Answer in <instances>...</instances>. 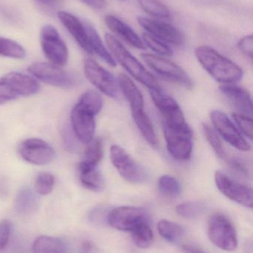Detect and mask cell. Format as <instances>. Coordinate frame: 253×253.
Instances as JSON below:
<instances>
[{
	"label": "cell",
	"mask_w": 253,
	"mask_h": 253,
	"mask_svg": "<svg viewBox=\"0 0 253 253\" xmlns=\"http://www.w3.org/2000/svg\"><path fill=\"white\" fill-rule=\"evenodd\" d=\"M158 190L163 196L169 198H177L181 193L179 181L172 175H163L159 178Z\"/></svg>",
	"instance_id": "32"
},
{
	"label": "cell",
	"mask_w": 253,
	"mask_h": 253,
	"mask_svg": "<svg viewBox=\"0 0 253 253\" xmlns=\"http://www.w3.org/2000/svg\"><path fill=\"white\" fill-rule=\"evenodd\" d=\"M38 205V199L35 193L29 188H24L18 193L16 208L21 212H28L35 209Z\"/></svg>",
	"instance_id": "31"
},
{
	"label": "cell",
	"mask_w": 253,
	"mask_h": 253,
	"mask_svg": "<svg viewBox=\"0 0 253 253\" xmlns=\"http://www.w3.org/2000/svg\"><path fill=\"white\" fill-rule=\"evenodd\" d=\"M19 97L8 83L4 79H0V105L7 103Z\"/></svg>",
	"instance_id": "39"
},
{
	"label": "cell",
	"mask_w": 253,
	"mask_h": 253,
	"mask_svg": "<svg viewBox=\"0 0 253 253\" xmlns=\"http://www.w3.org/2000/svg\"><path fill=\"white\" fill-rule=\"evenodd\" d=\"M142 40L145 44L146 47L152 50L157 54L161 56H173V50H172L169 44L160 40H157L155 37H152L147 33H144L142 36Z\"/></svg>",
	"instance_id": "35"
},
{
	"label": "cell",
	"mask_w": 253,
	"mask_h": 253,
	"mask_svg": "<svg viewBox=\"0 0 253 253\" xmlns=\"http://www.w3.org/2000/svg\"><path fill=\"white\" fill-rule=\"evenodd\" d=\"M148 212L144 208L123 206L108 212L107 221L113 228L120 231L131 232L144 222H149Z\"/></svg>",
	"instance_id": "9"
},
{
	"label": "cell",
	"mask_w": 253,
	"mask_h": 253,
	"mask_svg": "<svg viewBox=\"0 0 253 253\" xmlns=\"http://www.w3.org/2000/svg\"><path fill=\"white\" fill-rule=\"evenodd\" d=\"M105 43L111 56L115 59L137 81L149 89L160 87L155 77L149 72L144 65L127 50L126 47L112 34L105 35ZM114 59V60H115Z\"/></svg>",
	"instance_id": "2"
},
{
	"label": "cell",
	"mask_w": 253,
	"mask_h": 253,
	"mask_svg": "<svg viewBox=\"0 0 253 253\" xmlns=\"http://www.w3.org/2000/svg\"><path fill=\"white\" fill-rule=\"evenodd\" d=\"M0 56L13 59H23L25 56V50L16 42L0 37Z\"/></svg>",
	"instance_id": "33"
},
{
	"label": "cell",
	"mask_w": 253,
	"mask_h": 253,
	"mask_svg": "<svg viewBox=\"0 0 253 253\" xmlns=\"http://www.w3.org/2000/svg\"><path fill=\"white\" fill-rule=\"evenodd\" d=\"M110 158L114 168L126 181L133 184H141L148 180V174L145 169L120 146H111Z\"/></svg>",
	"instance_id": "6"
},
{
	"label": "cell",
	"mask_w": 253,
	"mask_h": 253,
	"mask_svg": "<svg viewBox=\"0 0 253 253\" xmlns=\"http://www.w3.org/2000/svg\"><path fill=\"white\" fill-rule=\"evenodd\" d=\"M77 105L97 116L102 110L103 100L102 96L98 92L95 90H88L82 95Z\"/></svg>",
	"instance_id": "28"
},
{
	"label": "cell",
	"mask_w": 253,
	"mask_h": 253,
	"mask_svg": "<svg viewBox=\"0 0 253 253\" xmlns=\"http://www.w3.org/2000/svg\"><path fill=\"white\" fill-rule=\"evenodd\" d=\"M142 60L154 72L187 89H191L193 84L191 79L184 69L175 62L157 55L141 53Z\"/></svg>",
	"instance_id": "7"
},
{
	"label": "cell",
	"mask_w": 253,
	"mask_h": 253,
	"mask_svg": "<svg viewBox=\"0 0 253 253\" xmlns=\"http://www.w3.org/2000/svg\"><path fill=\"white\" fill-rule=\"evenodd\" d=\"M208 236L217 248L223 251H235L237 248V233L233 223L221 213L212 215L208 222Z\"/></svg>",
	"instance_id": "3"
},
{
	"label": "cell",
	"mask_w": 253,
	"mask_h": 253,
	"mask_svg": "<svg viewBox=\"0 0 253 253\" xmlns=\"http://www.w3.org/2000/svg\"><path fill=\"white\" fill-rule=\"evenodd\" d=\"M37 1L45 5L51 6L56 4L59 0H37Z\"/></svg>",
	"instance_id": "45"
},
{
	"label": "cell",
	"mask_w": 253,
	"mask_h": 253,
	"mask_svg": "<svg viewBox=\"0 0 253 253\" xmlns=\"http://www.w3.org/2000/svg\"><path fill=\"white\" fill-rule=\"evenodd\" d=\"M219 89L238 111L247 116L252 115V98L248 90L234 84H223Z\"/></svg>",
	"instance_id": "19"
},
{
	"label": "cell",
	"mask_w": 253,
	"mask_h": 253,
	"mask_svg": "<svg viewBox=\"0 0 253 253\" xmlns=\"http://www.w3.org/2000/svg\"><path fill=\"white\" fill-rule=\"evenodd\" d=\"M233 120L239 127L240 132L248 137L249 139H253V120L251 117L239 113H233L232 114Z\"/></svg>",
	"instance_id": "38"
},
{
	"label": "cell",
	"mask_w": 253,
	"mask_h": 253,
	"mask_svg": "<svg viewBox=\"0 0 253 253\" xmlns=\"http://www.w3.org/2000/svg\"><path fill=\"white\" fill-rule=\"evenodd\" d=\"M119 87L129 102L132 113L144 110V100L142 93L135 83L125 74H120L118 78Z\"/></svg>",
	"instance_id": "22"
},
{
	"label": "cell",
	"mask_w": 253,
	"mask_h": 253,
	"mask_svg": "<svg viewBox=\"0 0 253 253\" xmlns=\"http://www.w3.org/2000/svg\"><path fill=\"white\" fill-rule=\"evenodd\" d=\"M72 131L68 128H65L62 131V140H63L64 146L68 151H73L76 149L75 141L74 136L71 135Z\"/></svg>",
	"instance_id": "42"
},
{
	"label": "cell",
	"mask_w": 253,
	"mask_h": 253,
	"mask_svg": "<svg viewBox=\"0 0 253 253\" xmlns=\"http://www.w3.org/2000/svg\"><path fill=\"white\" fill-rule=\"evenodd\" d=\"M21 157L28 163L36 165H48L55 157L53 149L40 138H28L19 146Z\"/></svg>",
	"instance_id": "15"
},
{
	"label": "cell",
	"mask_w": 253,
	"mask_h": 253,
	"mask_svg": "<svg viewBox=\"0 0 253 253\" xmlns=\"http://www.w3.org/2000/svg\"><path fill=\"white\" fill-rule=\"evenodd\" d=\"M11 223L9 220L4 219L0 221V250H4L10 237Z\"/></svg>",
	"instance_id": "41"
},
{
	"label": "cell",
	"mask_w": 253,
	"mask_h": 253,
	"mask_svg": "<svg viewBox=\"0 0 253 253\" xmlns=\"http://www.w3.org/2000/svg\"><path fill=\"white\" fill-rule=\"evenodd\" d=\"M215 181L218 190L226 197L242 206L253 208L252 187L235 181L221 171L215 172Z\"/></svg>",
	"instance_id": "13"
},
{
	"label": "cell",
	"mask_w": 253,
	"mask_h": 253,
	"mask_svg": "<svg viewBox=\"0 0 253 253\" xmlns=\"http://www.w3.org/2000/svg\"><path fill=\"white\" fill-rule=\"evenodd\" d=\"M54 177L47 172H41L35 180V191L42 196H47L53 190L54 186Z\"/></svg>",
	"instance_id": "37"
},
{
	"label": "cell",
	"mask_w": 253,
	"mask_h": 253,
	"mask_svg": "<svg viewBox=\"0 0 253 253\" xmlns=\"http://www.w3.org/2000/svg\"><path fill=\"white\" fill-rule=\"evenodd\" d=\"M58 18L68 32L74 37L79 45L89 54H92L89 46V37L85 22L80 21L71 13L66 11H59Z\"/></svg>",
	"instance_id": "18"
},
{
	"label": "cell",
	"mask_w": 253,
	"mask_h": 253,
	"mask_svg": "<svg viewBox=\"0 0 253 253\" xmlns=\"http://www.w3.org/2000/svg\"><path fill=\"white\" fill-rule=\"evenodd\" d=\"M211 120L215 129L230 145L242 151H249L251 147L242 132L222 111L215 110L211 113Z\"/></svg>",
	"instance_id": "14"
},
{
	"label": "cell",
	"mask_w": 253,
	"mask_h": 253,
	"mask_svg": "<svg viewBox=\"0 0 253 253\" xmlns=\"http://www.w3.org/2000/svg\"><path fill=\"white\" fill-rule=\"evenodd\" d=\"M137 21L138 25L147 31L146 33L167 44L181 47L185 42L182 32L171 24L141 16L137 17Z\"/></svg>",
	"instance_id": "11"
},
{
	"label": "cell",
	"mask_w": 253,
	"mask_h": 253,
	"mask_svg": "<svg viewBox=\"0 0 253 253\" xmlns=\"http://www.w3.org/2000/svg\"><path fill=\"white\" fill-rule=\"evenodd\" d=\"M132 116L135 125L138 126L146 141L152 147L156 148L158 145V141L156 136L155 131L150 117L146 114L144 110L132 113Z\"/></svg>",
	"instance_id": "24"
},
{
	"label": "cell",
	"mask_w": 253,
	"mask_h": 253,
	"mask_svg": "<svg viewBox=\"0 0 253 253\" xmlns=\"http://www.w3.org/2000/svg\"><path fill=\"white\" fill-rule=\"evenodd\" d=\"M202 126H203V132H204L206 140L216 153L217 156L221 159H224L226 153L224 147H223L222 141H221L218 132L215 129L211 127L209 125L203 124Z\"/></svg>",
	"instance_id": "36"
},
{
	"label": "cell",
	"mask_w": 253,
	"mask_h": 253,
	"mask_svg": "<svg viewBox=\"0 0 253 253\" xmlns=\"http://www.w3.org/2000/svg\"><path fill=\"white\" fill-rule=\"evenodd\" d=\"M181 250L184 253H206L202 249H199V248L190 245H182Z\"/></svg>",
	"instance_id": "44"
},
{
	"label": "cell",
	"mask_w": 253,
	"mask_h": 253,
	"mask_svg": "<svg viewBox=\"0 0 253 253\" xmlns=\"http://www.w3.org/2000/svg\"><path fill=\"white\" fill-rule=\"evenodd\" d=\"M40 43L45 56L51 63L59 67L66 64L68 58V48L54 27L46 25L42 28Z\"/></svg>",
	"instance_id": "8"
},
{
	"label": "cell",
	"mask_w": 253,
	"mask_h": 253,
	"mask_svg": "<svg viewBox=\"0 0 253 253\" xmlns=\"http://www.w3.org/2000/svg\"><path fill=\"white\" fill-rule=\"evenodd\" d=\"M150 96L156 108L163 117V124L172 127L188 126L184 114L176 101L158 88L150 89Z\"/></svg>",
	"instance_id": "10"
},
{
	"label": "cell",
	"mask_w": 253,
	"mask_h": 253,
	"mask_svg": "<svg viewBox=\"0 0 253 253\" xmlns=\"http://www.w3.org/2000/svg\"><path fill=\"white\" fill-rule=\"evenodd\" d=\"M163 130L169 154L176 160H189L193 149V133L190 126L172 127L163 124Z\"/></svg>",
	"instance_id": "5"
},
{
	"label": "cell",
	"mask_w": 253,
	"mask_h": 253,
	"mask_svg": "<svg viewBox=\"0 0 253 253\" xmlns=\"http://www.w3.org/2000/svg\"><path fill=\"white\" fill-rule=\"evenodd\" d=\"M95 114L76 105L71 113V123L72 131L76 138L84 144H89L95 137Z\"/></svg>",
	"instance_id": "16"
},
{
	"label": "cell",
	"mask_w": 253,
	"mask_h": 253,
	"mask_svg": "<svg viewBox=\"0 0 253 253\" xmlns=\"http://www.w3.org/2000/svg\"><path fill=\"white\" fill-rule=\"evenodd\" d=\"M65 251L62 240L51 236H40L33 245V253H64Z\"/></svg>",
	"instance_id": "25"
},
{
	"label": "cell",
	"mask_w": 253,
	"mask_h": 253,
	"mask_svg": "<svg viewBox=\"0 0 253 253\" xmlns=\"http://www.w3.org/2000/svg\"><path fill=\"white\" fill-rule=\"evenodd\" d=\"M132 233L134 243L141 249H147L153 242V232L149 222H144L135 227Z\"/></svg>",
	"instance_id": "29"
},
{
	"label": "cell",
	"mask_w": 253,
	"mask_h": 253,
	"mask_svg": "<svg viewBox=\"0 0 253 253\" xmlns=\"http://www.w3.org/2000/svg\"><path fill=\"white\" fill-rule=\"evenodd\" d=\"M28 71L40 81L54 87L71 89L79 84L78 77L52 63L35 62L28 67Z\"/></svg>",
	"instance_id": "4"
},
{
	"label": "cell",
	"mask_w": 253,
	"mask_h": 253,
	"mask_svg": "<svg viewBox=\"0 0 253 253\" xmlns=\"http://www.w3.org/2000/svg\"><path fill=\"white\" fill-rule=\"evenodd\" d=\"M104 22L113 34L120 37L129 45L139 50L147 49L144 41L138 34L127 23L117 16L111 14L107 15L105 16Z\"/></svg>",
	"instance_id": "17"
},
{
	"label": "cell",
	"mask_w": 253,
	"mask_h": 253,
	"mask_svg": "<svg viewBox=\"0 0 253 253\" xmlns=\"http://www.w3.org/2000/svg\"><path fill=\"white\" fill-rule=\"evenodd\" d=\"M119 1H124V0H119Z\"/></svg>",
	"instance_id": "46"
},
{
	"label": "cell",
	"mask_w": 253,
	"mask_h": 253,
	"mask_svg": "<svg viewBox=\"0 0 253 253\" xmlns=\"http://www.w3.org/2000/svg\"><path fill=\"white\" fill-rule=\"evenodd\" d=\"M140 7L147 14L157 19H169L171 12L166 4L159 0H137Z\"/></svg>",
	"instance_id": "26"
},
{
	"label": "cell",
	"mask_w": 253,
	"mask_h": 253,
	"mask_svg": "<svg viewBox=\"0 0 253 253\" xmlns=\"http://www.w3.org/2000/svg\"><path fill=\"white\" fill-rule=\"evenodd\" d=\"M84 4L97 10H102L106 7L105 0H80Z\"/></svg>",
	"instance_id": "43"
},
{
	"label": "cell",
	"mask_w": 253,
	"mask_h": 253,
	"mask_svg": "<svg viewBox=\"0 0 253 253\" xmlns=\"http://www.w3.org/2000/svg\"><path fill=\"white\" fill-rule=\"evenodd\" d=\"M85 25L87 30L89 46H90L92 54H96L110 66L115 67L116 61L105 47V44L101 40L97 30L89 22H85Z\"/></svg>",
	"instance_id": "23"
},
{
	"label": "cell",
	"mask_w": 253,
	"mask_h": 253,
	"mask_svg": "<svg viewBox=\"0 0 253 253\" xmlns=\"http://www.w3.org/2000/svg\"><path fill=\"white\" fill-rule=\"evenodd\" d=\"M238 47L245 56L253 59V34L245 36L238 42Z\"/></svg>",
	"instance_id": "40"
},
{
	"label": "cell",
	"mask_w": 253,
	"mask_h": 253,
	"mask_svg": "<svg viewBox=\"0 0 253 253\" xmlns=\"http://www.w3.org/2000/svg\"><path fill=\"white\" fill-rule=\"evenodd\" d=\"M160 236L170 243H178L184 234V230L179 224L168 220L159 221L157 225Z\"/></svg>",
	"instance_id": "27"
},
{
	"label": "cell",
	"mask_w": 253,
	"mask_h": 253,
	"mask_svg": "<svg viewBox=\"0 0 253 253\" xmlns=\"http://www.w3.org/2000/svg\"><path fill=\"white\" fill-rule=\"evenodd\" d=\"M3 79L10 84L18 96H34L40 89L37 80L21 73H9Z\"/></svg>",
	"instance_id": "20"
},
{
	"label": "cell",
	"mask_w": 253,
	"mask_h": 253,
	"mask_svg": "<svg viewBox=\"0 0 253 253\" xmlns=\"http://www.w3.org/2000/svg\"><path fill=\"white\" fill-rule=\"evenodd\" d=\"M195 55L199 63L216 81L224 84H233L243 77L242 68L210 46L196 47Z\"/></svg>",
	"instance_id": "1"
},
{
	"label": "cell",
	"mask_w": 253,
	"mask_h": 253,
	"mask_svg": "<svg viewBox=\"0 0 253 253\" xmlns=\"http://www.w3.org/2000/svg\"><path fill=\"white\" fill-rule=\"evenodd\" d=\"M103 157V144L101 138H94L86 148L83 162L98 167Z\"/></svg>",
	"instance_id": "30"
},
{
	"label": "cell",
	"mask_w": 253,
	"mask_h": 253,
	"mask_svg": "<svg viewBox=\"0 0 253 253\" xmlns=\"http://www.w3.org/2000/svg\"><path fill=\"white\" fill-rule=\"evenodd\" d=\"M84 73L86 78L100 91L108 97L118 96L119 84L114 76L100 65L94 59L87 58L84 61Z\"/></svg>",
	"instance_id": "12"
},
{
	"label": "cell",
	"mask_w": 253,
	"mask_h": 253,
	"mask_svg": "<svg viewBox=\"0 0 253 253\" xmlns=\"http://www.w3.org/2000/svg\"><path fill=\"white\" fill-rule=\"evenodd\" d=\"M78 175L80 183L85 188L99 193L105 187V180L97 167L81 162L78 166Z\"/></svg>",
	"instance_id": "21"
},
{
	"label": "cell",
	"mask_w": 253,
	"mask_h": 253,
	"mask_svg": "<svg viewBox=\"0 0 253 253\" xmlns=\"http://www.w3.org/2000/svg\"><path fill=\"white\" fill-rule=\"evenodd\" d=\"M177 213L183 218L193 219L198 218L205 211V205L202 202H184L178 205L175 208Z\"/></svg>",
	"instance_id": "34"
}]
</instances>
